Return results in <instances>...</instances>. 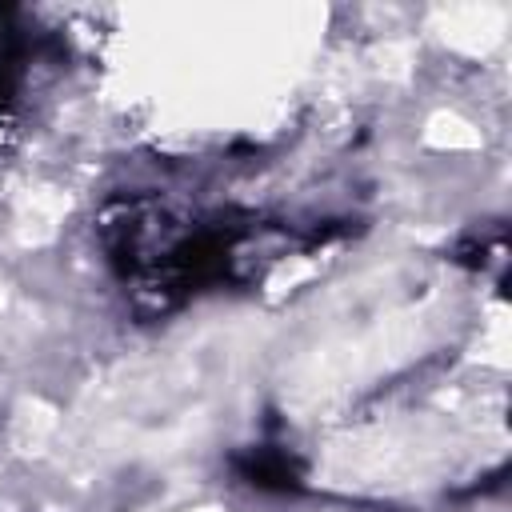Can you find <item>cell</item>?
Segmentation results:
<instances>
[{
    "label": "cell",
    "mask_w": 512,
    "mask_h": 512,
    "mask_svg": "<svg viewBox=\"0 0 512 512\" xmlns=\"http://www.w3.org/2000/svg\"><path fill=\"white\" fill-rule=\"evenodd\" d=\"M236 472L248 484L264 488V492H292V488H300V464L288 452H280V448H252V452L236 456Z\"/></svg>",
    "instance_id": "cell-1"
}]
</instances>
